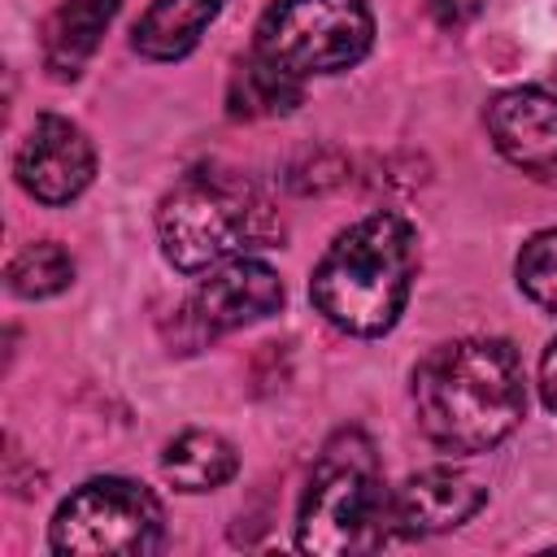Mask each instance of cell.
<instances>
[{"label":"cell","instance_id":"6da1fadb","mask_svg":"<svg viewBox=\"0 0 557 557\" xmlns=\"http://www.w3.org/2000/svg\"><path fill=\"white\" fill-rule=\"evenodd\" d=\"M413 413L444 453H487L527 413L522 357L509 339L466 335L431 348L413 370Z\"/></svg>","mask_w":557,"mask_h":557},{"label":"cell","instance_id":"5b68a950","mask_svg":"<svg viewBox=\"0 0 557 557\" xmlns=\"http://www.w3.org/2000/svg\"><path fill=\"white\" fill-rule=\"evenodd\" d=\"M48 544L74 557H144L165 544V509L144 483L100 474L57 505Z\"/></svg>","mask_w":557,"mask_h":557},{"label":"cell","instance_id":"7c38bea8","mask_svg":"<svg viewBox=\"0 0 557 557\" xmlns=\"http://www.w3.org/2000/svg\"><path fill=\"white\" fill-rule=\"evenodd\" d=\"M218 13H222V0H152L135 22L131 44L148 61H178L200 44L205 26Z\"/></svg>","mask_w":557,"mask_h":557},{"label":"cell","instance_id":"52a82bcc","mask_svg":"<svg viewBox=\"0 0 557 557\" xmlns=\"http://www.w3.org/2000/svg\"><path fill=\"white\" fill-rule=\"evenodd\" d=\"M13 174L22 191L35 196L39 205H70L74 196L87 191L96 174V148L78 122L48 113L26 131L13 157Z\"/></svg>","mask_w":557,"mask_h":557},{"label":"cell","instance_id":"8fae6325","mask_svg":"<svg viewBox=\"0 0 557 557\" xmlns=\"http://www.w3.org/2000/svg\"><path fill=\"white\" fill-rule=\"evenodd\" d=\"M117 13V0H61L48 22H44V35H39V48H44V70L52 78H78L87 57L96 52L100 35L109 30Z\"/></svg>","mask_w":557,"mask_h":557},{"label":"cell","instance_id":"30bf717a","mask_svg":"<svg viewBox=\"0 0 557 557\" xmlns=\"http://www.w3.org/2000/svg\"><path fill=\"white\" fill-rule=\"evenodd\" d=\"M487 505V487L453 466H431L409 474L392 492V527L396 535H440L470 522Z\"/></svg>","mask_w":557,"mask_h":557},{"label":"cell","instance_id":"9c48e42d","mask_svg":"<svg viewBox=\"0 0 557 557\" xmlns=\"http://www.w3.org/2000/svg\"><path fill=\"white\" fill-rule=\"evenodd\" d=\"M487 135L496 152L527 174H557V91L509 87L487 104Z\"/></svg>","mask_w":557,"mask_h":557},{"label":"cell","instance_id":"d6986e66","mask_svg":"<svg viewBox=\"0 0 557 557\" xmlns=\"http://www.w3.org/2000/svg\"><path fill=\"white\" fill-rule=\"evenodd\" d=\"M553 78H557V70H553Z\"/></svg>","mask_w":557,"mask_h":557},{"label":"cell","instance_id":"5bb4252c","mask_svg":"<svg viewBox=\"0 0 557 557\" xmlns=\"http://www.w3.org/2000/svg\"><path fill=\"white\" fill-rule=\"evenodd\" d=\"M305 87L296 74L270 65L265 57H248L231 78V113L235 117H278L300 104Z\"/></svg>","mask_w":557,"mask_h":557},{"label":"cell","instance_id":"8992f818","mask_svg":"<svg viewBox=\"0 0 557 557\" xmlns=\"http://www.w3.org/2000/svg\"><path fill=\"white\" fill-rule=\"evenodd\" d=\"M370 39L374 17L366 0H274L257 22L252 52L309 78L357 65L370 52Z\"/></svg>","mask_w":557,"mask_h":557},{"label":"cell","instance_id":"7a4b0ae2","mask_svg":"<svg viewBox=\"0 0 557 557\" xmlns=\"http://www.w3.org/2000/svg\"><path fill=\"white\" fill-rule=\"evenodd\" d=\"M418 274V235L396 213H370L335 235L309 278L318 313L348 335L396 326Z\"/></svg>","mask_w":557,"mask_h":557},{"label":"cell","instance_id":"e0dca14e","mask_svg":"<svg viewBox=\"0 0 557 557\" xmlns=\"http://www.w3.org/2000/svg\"><path fill=\"white\" fill-rule=\"evenodd\" d=\"M487 9V0H426V13L440 30H461L470 26L479 13Z\"/></svg>","mask_w":557,"mask_h":557},{"label":"cell","instance_id":"277c9868","mask_svg":"<svg viewBox=\"0 0 557 557\" xmlns=\"http://www.w3.org/2000/svg\"><path fill=\"white\" fill-rule=\"evenodd\" d=\"M270 213L252 183L222 174V170H196L187 174L157 213V239L174 270H213L231 257H244L248 244L265 239Z\"/></svg>","mask_w":557,"mask_h":557},{"label":"cell","instance_id":"9a60e30c","mask_svg":"<svg viewBox=\"0 0 557 557\" xmlns=\"http://www.w3.org/2000/svg\"><path fill=\"white\" fill-rule=\"evenodd\" d=\"M70 278H74V261L52 239H39V244L17 248L13 261H9V292L22 296V300L57 296V292L70 287Z\"/></svg>","mask_w":557,"mask_h":557},{"label":"cell","instance_id":"ba28073f","mask_svg":"<svg viewBox=\"0 0 557 557\" xmlns=\"http://www.w3.org/2000/svg\"><path fill=\"white\" fill-rule=\"evenodd\" d=\"M278 305H283L278 270H270L257 257H231V261L213 265L209 278H200V287L191 292V300L178 313L196 331V339H205V335H218V331L261 322Z\"/></svg>","mask_w":557,"mask_h":557},{"label":"cell","instance_id":"3957f363","mask_svg":"<svg viewBox=\"0 0 557 557\" xmlns=\"http://www.w3.org/2000/svg\"><path fill=\"white\" fill-rule=\"evenodd\" d=\"M400 540L392 527V492L383 487L374 448L361 431H344L322 448L296 513V548L318 557L370 553Z\"/></svg>","mask_w":557,"mask_h":557},{"label":"cell","instance_id":"2e32d148","mask_svg":"<svg viewBox=\"0 0 557 557\" xmlns=\"http://www.w3.org/2000/svg\"><path fill=\"white\" fill-rule=\"evenodd\" d=\"M513 274H518V287H522L527 300L557 313V226L540 231L522 244V252L513 261Z\"/></svg>","mask_w":557,"mask_h":557},{"label":"cell","instance_id":"4fadbf2b","mask_svg":"<svg viewBox=\"0 0 557 557\" xmlns=\"http://www.w3.org/2000/svg\"><path fill=\"white\" fill-rule=\"evenodd\" d=\"M235 470H239V457L231 440H222L218 431H183L161 453V474L178 492H213L226 479H235Z\"/></svg>","mask_w":557,"mask_h":557},{"label":"cell","instance_id":"ac0fdd59","mask_svg":"<svg viewBox=\"0 0 557 557\" xmlns=\"http://www.w3.org/2000/svg\"><path fill=\"white\" fill-rule=\"evenodd\" d=\"M540 396L557 413V339L544 348V361H540Z\"/></svg>","mask_w":557,"mask_h":557}]
</instances>
